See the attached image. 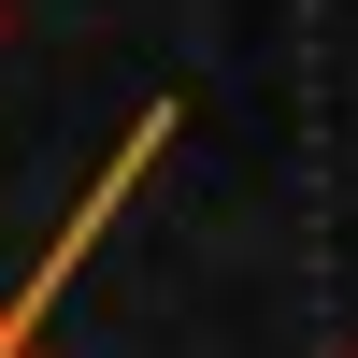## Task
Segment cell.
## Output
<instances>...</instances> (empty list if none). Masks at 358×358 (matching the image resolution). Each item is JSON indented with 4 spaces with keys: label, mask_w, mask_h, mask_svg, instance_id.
<instances>
[{
    "label": "cell",
    "mask_w": 358,
    "mask_h": 358,
    "mask_svg": "<svg viewBox=\"0 0 358 358\" xmlns=\"http://www.w3.org/2000/svg\"><path fill=\"white\" fill-rule=\"evenodd\" d=\"M172 129H187V115H172V101H143V115H129V143H115V158H101V187H86L72 215H57V244L29 258L15 287H0V358H43V315L72 301V273H86V244H101V229L129 215V187H143V158H158Z\"/></svg>",
    "instance_id": "cell-1"
}]
</instances>
